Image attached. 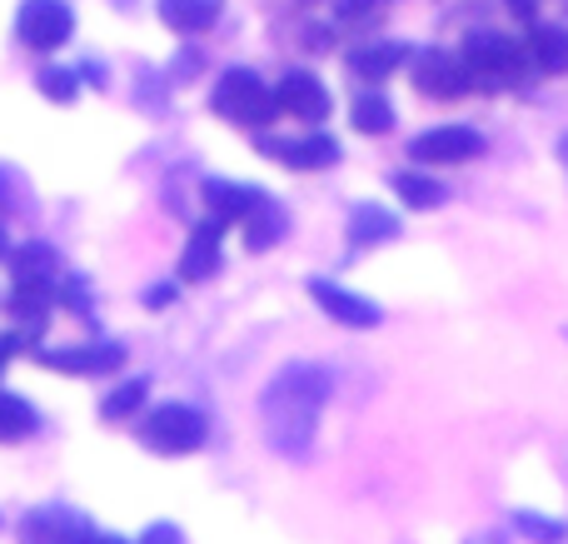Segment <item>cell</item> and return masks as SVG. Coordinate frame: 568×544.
Masks as SVG:
<instances>
[{
  "instance_id": "1",
  "label": "cell",
  "mask_w": 568,
  "mask_h": 544,
  "mask_svg": "<svg viewBox=\"0 0 568 544\" xmlns=\"http://www.w3.org/2000/svg\"><path fill=\"white\" fill-rule=\"evenodd\" d=\"M334 380L324 365H284L275 380L265 385V430H270V445L280 450L284 460H304L314 450V425H320V410L329 400Z\"/></svg>"
},
{
  "instance_id": "2",
  "label": "cell",
  "mask_w": 568,
  "mask_h": 544,
  "mask_svg": "<svg viewBox=\"0 0 568 544\" xmlns=\"http://www.w3.org/2000/svg\"><path fill=\"white\" fill-rule=\"evenodd\" d=\"M464 66H469L474 85H489V90H509L529 75V56L524 46H514L509 36H494V30H479V36L464 40Z\"/></svg>"
},
{
  "instance_id": "3",
  "label": "cell",
  "mask_w": 568,
  "mask_h": 544,
  "mask_svg": "<svg viewBox=\"0 0 568 544\" xmlns=\"http://www.w3.org/2000/svg\"><path fill=\"white\" fill-rule=\"evenodd\" d=\"M205 435L210 420L195 405H155L140 420V445L155 450V455H190V450L205 445Z\"/></svg>"
},
{
  "instance_id": "4",
  "label": "cell",
  "mask_w": 568,
  "mask_h": 544,
  "mask_svg": "<svg viewBox=\"0 0 568 544\" xmlns=\"http://www.w3.org/2000/svg\"><path fill=\"white\" fill-rule=\"evenodd\" d=\"M215 115L235 120V125L265 130L270 120L280 115V95L255 75V70H245V66L225 70V75H220V85H215Z\"/></svg>"
},
{
  "instance_id": "5",
  "label": "cell",
  "mask_w": 568,
  "mask_h": 544,
  "mask_svg": "<svg viewBox=\"0 0 568 544\" xmlns=\"http://www.w3.org/2000/svg\"><path fill=\"white\" fill-rule=\"evenodd\" d=\"M414 90L429 100H464L474 90V75L464 66V56H449V50H424L414 60Z\"/></svg>"
},
{
  "instance_id": "6",
  "label": "cell",
  "mask_w": 568,
  "mask_h": 544,
  "mask_svg": "<svg viewBox=\"0 0 568 544\" xmlns=\"http://www.w3.org/2000/svg\"><path fill=\"white\" fill-rule=\"evenodd\" d=\"M75 30V16H70L65 0H26L16 16V36L26 40L30 50H60Z\"/></svg>"
},
{
  "instance_id": "7",
  "label": "cell",
  "mask_w": 568,
  "mask_h": 544,
  "mask_svg": "<svg viewBox=\"0 0 568 544\" xmlns=\"http://www.w3.org/2000/svg\"><path fill=\"white\" fill-rule=\"evenodd\" d=\"M409 155L419 165H464V160L484 155V135L469 125H434L409 140Z\"/></svg>"
},
{
  "instance_id": "8",
  "label": "cell",
  "mask_w": 568,
  "mask_h": 544,
  "mask_svg": "<svg viewBox=\"0 0 568 544\" xmlns=\"http://www.w3.org/2000/svg\"><path fill=\"white\" fill-rule=\"evenodd\" d=\"M36 360L60 375H115L125 365L120 340H95V345H65V350H36Z\"/></svg>"
},
{
  "instance_id": "9",
  "label": "cell",
  "mask_w": 568,
  "mask_h": 544,
  "mask_svg": "<svg viewBox=\"0 0 568 544\" xmlns=\"http://www.w3.org/2000/svg\"><path fill=\"white\" fill-rule=\"evenodd\" d=\"M260 155H275L290 170H324L339 160V140L334 135H260Z\"/></svg>"
},
{
  "instance_id": "10",
  "label": "cell",
  "mask_w": 568,
  "mask_h": 544,
  "mask_svg": "<svg viewBox=\"0 0 568 544\" xmlns=\"http://www.w3.org/2000/svg\"><path fill=\"white\" fill-rule=\"evenodd\" d=\"M310 295H314V305H320L324 315L339 320V325H349V330H374L384 320V310L374 305V300L354 295V290L334 285V280H310Z\"/></svg>"
},
{
  "instance_id": "11",
  "label": "cell",
  "mask_w": 568,
  "mask_h": 544,
  "mask_svg": "<svg viewBox=\"0 0 568 544\" xmlns=\"http://www.w3.org/2000/svg\"><path fill=\"white\" fill-rule=\"evenodd\" d=\"M20 535H26V544H95V530L85 525V515H75V510H60V505L26 515Z\"/></svg>"
},
{
  "instance_id": "12",
  "label": "cell",
  "mask_w": 568,
  "mask_h": 544,
  "mask_svg": "<svg viewBox=\"0 0 568 544\" xmlns=\"http://www.w3.org/2000/svg\"><path fill=\"white\" fill-rule=\"evenodd\" d=\"M275 95H280V110H290V115L310 120V125L329 115V105H334L329 90H324V80H314L310 70H290V75L280 80Z\"/></svg>"
},
{
  "instance_id": "13",
  "label": "cell",
  "mask_w": 568,
  "mask_h": 544,
  "mask_svg": "<svg viewBox=\"0 0 568 544\" xmlns=\"http://www.w3.org/2000/svg\"><path fill=\"white\" fill-rule=\"evenodd\" d=\"M200 195H205V215L215 220V225H245L250 210L265 200L260 190L230 185V180H205V185H200Z\"/></svg>"
},
{
  "instance_id": "14",
  "label": "cell",
  "mask_w": 568,
  "mask_h": 544,
  "mask_svg": "<svg viewBox=\"0 0 568 544\" xmlns=\"http://www.w3.org/2000/svg\"><path fill=\"white\" fill-rule=\"evenodd\" d=\"M524 56H529V66L544 70V75H564V70H568V30L534 26L529 40H524Z\"/></svg>"
},
{
  "instance_id": "15",
  "label": "cell",
  "mask_w": 568,
  "mask_h": 544,
  "mask_svg": "<svg viewBox=\"0 0 568 544\" xmlns=\"http://www.w3.org/2000/svg\"><path fill=\"white\" fill-rule=\"evenodd\" d=\"M220 10H225V0H160V20L170 30H180V36L210 30L220 20Z\"/></svg>"
},
{
  "instance_id": "16",
  "label": "cell",
  "mask_w": 568,
  "mask_h": 544,
  "mask_svg": "<svg viewBox=\"0 0 568 544\" xmlns=\"http://www.w3.org/2000/svg\"><path fill=\"white\" fill-rule=\"evenodd\" d=\"M220 270V225L210 220V225H200L195 235H190V245H185V255H180V275L185 280H210Z\"/></svg>"
},
{
  "instance_id": "17",
  "label": "cell",
  "mask_w": 568,
  "mask_h": 544,
  "mask_svg": "<svg viewBox=\"0 0 568 544\" xmlns=\"http://www.w3.org/2000/svg\"><path fill=\"white\" fill-rule=\"evenodd\" d=\"M389 185H394V195H399L409 210H434V205H444V200H449V190H444L434 175H419V170H394Z\"/></svg>"
},
{
  "instance_id": "18",
  "label": "cell",
  "mask_w": 568,
  "mask_h": 544,
  "mask_svg": "<svg viewBox=\"0 0 568 544\" xmlns=\"http://www.w3.org/2000/svg\"><path fill=\"white\" fill-rule=\"evenodd\" d=\"M10 315H16L20 335H26V330H45V320H50L45 280H26V285H16V295H10Z\"/></svg>"
},
{
  "instance_id": "19",
  "label": "cell",
  "mask_w": 568,
  "mask_h": 544,
  "mask_svg": "<svg viewBox=\"0 0 568 544\" xmlns=\"http://www.w3.org/2000/svg\"><path fill=\"white\" fill-rule=\"evenodd\" d=\"M399 235V220L384 205H354L349 215V245H384V240Z\"/></svg>"
},
{
  "instance_id": "20",
  "label": "cell",
  "mask_w": 568,
  "mask_h": 544,
  "mask_svg": "<svg viewBox=\"0 0 568 544\" xmlns=\"http://www.w3.org/2000/svg\"><path fill=\"white\" fill-rule=\"evenodd\" d=\"M349 120H354L359 135H389L394 130V105L379 95V90H364V95H354Z\"/></svg>"
},
{
  "instance_id": "21",
  "label": "cell",
  "mask_w": 568,
  "mask_h": 544,
  "mask_svg": "<svg viewBox=\"0 0 568 544\" xmlns=\"http://www.w3.org/2000/svg\"><path fill=\"white\" fill-rule=\"evenodd\" d=\"M284 230H290L284 210L270 205V200H260V205L250 210V220H245V245H250V250H270L275 240H284Z\"/></svg>"
},
{
  "instance_id": "22",
  "label": "cell",
  "mask_w": 568,
  "mask_h": 544,
  "mask_svg": "<svg viewBox=\"0 0 568 544\" xmlns=\"http://www.w3.org/2000/svg\"><path fill=\"white\" fill-rule=\"evenodd\" d=\"M145 400H150V380L145 375H130L120 380L115 390L105 395V420H130V415H145Z\"/></svg>"
},
{
  "instance_id": "23",
  "label": "cell",
  "mask_w": 568,
  "mask_h": 544,
  "mask_svg": "<svg viewBox=\"0 0 568 544\" xmlns=\"http://www.w3.org/2000/svg\"><path fill=\"white\" fill-rule=\"evenodd\" d=\"M399 60H404V46H359L349 56V70L359 80H384L399 70Z\"/></svg>"
},
{
  "instance_id": "24",
  "label": "cell",
  "mask_w": 568,
  "mask_h": 544,
  "mask_svg": "<svg viewBox=\"0 0 568 544\" xmlns=\"http://www.w3.org/2000/svg\"><path fill=\"white\" fill-rule=\"evenodd\" d=\"M30 430H36V410H30L20 395L0 390V445H16V440H26Z\"/></svg>"
},
{
  "instance_id": "25",
  "label": "cell",
  "mask_w": 568,
  "mask_h": 544,
  "mask_svg": "<svg viewBox=\"0 0 568 544\" xmlns=\"http://www.w3.org/2000/svg\"><path fill=\"white\" fill-rule=\"evenodd\" d=\"M50 270H55V250L36 245V240L10 255V275H16V285H26V280H50Z\"/></svg>"
},
{
  "instance_id": "26",
  "label": "cell",
  "mask_w": 568,
  "mask_h": 544,
  "mask_svg": "<svg viewBox=\"0 0 568 544\" xmlns=\"http://www.w3.org/2000/svg\"><path fill=\"white\" fill-rule=\"evenodd\" d=\"M514 530H519V535H529L534 544H559V540L568 535V525H564V520L534 515V510H519V515H514Z\"/></svg>"
},
{
  "instance_id": "27",
  "label": "cell",
  "mask_w": 568,
  "mask_h": 544,
  "mask_svg": "<svg viewBox=\"0 0 568 544\" xmlns=\"http://www.w3.org/2000/svg\"><path fill=\"white\" fill-rule=\"evenodd\" d=\"M40 90H45L55 105H70V100L80 95V75L75 70H45V75H40Z\"/></svg>"
},
{
  "instance_id": "28",
  "label": "cell",
  "mask_w": 568,
  "mask_h": 544,
  "mask_svg": "<svg viewBox=\"0 0 568 544\" xmlns=\"http://www.w3.org/2000/svg\"><path fill=\"white\" fill-rule=\"evenodd\" d=\"M389 6V0H339V20H369V16H379V10Z\"/></svg>"
},
{
  "instance_id": "29",
  "label": "cell",
  "mask_w": 568,
  "mask_h": 544,
  "mask_svg": "<svg viewBox=\"0 0 568 544\" xmlns=\"http://www.w3.org/2000/svg\"><path fill=\"white\" fill-rule=\"evenodd\" d=\"M140 544H180V530H175V525H150Z\"/></svg>"
},
{
  "instance_id": "30",
  "label": "cell",
  "mask_w": 568,
  "mask_h": 544,
  "mask_svg": "<svg viewBox=\"0 0 568 544\" xmlns=\"http://www.w3.org/2000/svg\"><path fill=\"white\" fill-rule=\"evenodd\" d=\"M170 300H175V285H150V290H145V305H150V310H165Z\"/></svg>"
},
{
  "instance_id": "31",
  "label": "cell",
  "mask_w": 568,
  "mask_h": 544,
  "mask_svg": "<svg viewBox=\"0 0 568 544\" xmlns=\"http://www.w3.org/2000/svg\"><path fill=\"white\" fill-rule=\"evenodd\" d=\"M10 195H16V175H10V170H0V215L10 210Z\"/></svg>"
},
{
  "instance_id": "32",
  "label": "cell",
  "mask_w": 568,
  "mask_h": 544,
  "mask_svg": "<svg viewBox=\"0 0 568 544\" xmlns=\"http://www.w3.org/2000/svg\"><path fill=\"white\" fill-rule=\"evenodd\" d=\"M20 350V335H0V370H6V360Z\"/></svg>"
},
{
  "instance_id": "33",
  "label": "cell",
  "mask_w": 568,
  "mask_h": 544,
  "mask_svg": "<svg viewBox=\"0 0 568 544\" xmlns=\"http://www.w3.org/2000/svg\"><path fill=\"white\" fill-rule=\"evenodd\" d=\"M464 544H509V540H504V535H494V530H484V535H469Z\"/></svg>"
},
{
  "instance_id": "34",
  "label": "cell",
  "mask_w": 568,
  "mask_h": 544,
  "mask_svg": "<svg viewBox=\"0 0 568 544\" xmlns=\"http://www.w3.org/2000/svg\"><path fill=\"white\" fill-rule=\"evenodd\" d=\"M509 6L519 10V20H534V6H529V0H509Z\"/></svg>"
},
{
  "instance_id": "35",
  "label": "cell",
  "mask_w": 568,
  "mask_h": 544,
  "mask_svg": "<svg viewBox=\"0 0 568 544\" xmlns=\"http://www.w3.org/2000/svg\"><path fill=\"white\" fill-rule=\"evenodd\" d=\"M0 260H10V240H6V230H0Z\"/></svg>"
},
{
  "instance_id": "36",
  "label": "cell",
  "mask_w": 568,
  "mask_h": 544,
  "mask_svg": "<svg viewBox=\"0 0 568 544\" xmlns=\"http://www.w3.org/2000/svg\"><path fill=\"white\" fill-rule=\"evenodd\" d=\"M95 544H125V540H115V535H95Z\"/></svg>"
},
{
  "instance_id": "37",
  "label": "cell",
  "mask_w": 568,
  "mask_h": 544,
  "mask_svg": "<svg viewBox=\"0 0 568 544\" xmlns=\"http://www.w3.org/2000/svg\"><path fill=\"white\" fill-rule=\"evenodd\" d=\"M559 155H564V160H568V135H564V140H559Z\"/></svg>"
}]
</instances>
